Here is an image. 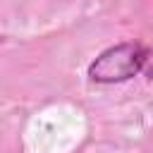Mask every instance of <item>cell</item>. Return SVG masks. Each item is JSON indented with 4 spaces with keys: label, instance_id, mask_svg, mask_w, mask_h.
Masks as SVG:
<instances>
[{
    "label": "cell",
    "instance_id": "cell-1",
    "mask_svg": "<svg viewBox=\"0 0 153 153\" xmlns=\"http://www.w3.org/2000/svg\"><path fill=\"white\" fill-rule=\"evenodd\" d=\"M148 60V50L141 43H120L103 50L91 65L88 76L98 84H117L136 76Z\"/></svg>",
    "mask_w": 153,
    "mask_h": 153
}]
</instances>
